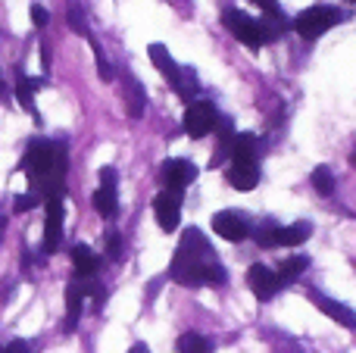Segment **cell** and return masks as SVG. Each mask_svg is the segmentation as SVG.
<instances>
[{"instance_id": "d6986e66", "label": "cell", "mask_w": 356, "mask_h": 353, "mask_svg": "<svg viewBox=\"0 0 356 353\" xmlns=\"http://www.w3.org/2000/svg\"><path fill=\"white\" fill-rule=\"evenodd\" d=\"M125 106H129L131 119H141L144 106H147V94H144L141 81H135V75H129V72H125Z\"/></svg>"}, {"instance_id": "7c38bea8", "label": "cell", "mask_w": 356, "mask_h": 353, "mask_svg": "<svg viewBox=\"0 0 356 353\" xmlns=\"http://www.w3.org/2000/svg\"><path fill=\"white\" fill-rule=\"evenodd\" d=\"M307 297L313 300V306H319V310L325 313L328 319H334V322H338V325H344V329H356V313H353L347 304H341V300L325 297V294H322V291H316V288H309V291H307Z\"/></svg>"}, {"instance_id": "2e32d148", "label": "cell", "mask_w": 356, "mask_h": 353, "mask_svg": "<svg viewBox=\"0 0 356 353\" xmlns=\"http://www.w3.org/2000/svg\"><path fill=\"white\" fill-rule=\"evenodd\" d=\"M228 156L232 163H257L259 160V141L257 135L244 131V135H234L232 138V147H228Z\"/></svg>"}, {"instance_id": "3957f363", "label": "cell", "mask_w": 356, "mask_h": 353, "mask_svg": "<svg viewBox=\"0 0 356 353\" xmlns=\"http://www.w3.org/2000/svg\"><path fill=\"white\" fill-rule=\"evenodd\" d=\"M147 54H150V60H154V66L160 69L163 75H166V81L172 85V91L178 94V97L188 104L191 97L197 94V75H194V69H184V66H178V63L172 60V54H169L163 44H150L147 47Z\"/></svg>"}, {"instance_id": "603a6c76", "label": "cell", "mask_w": 356, "mask_h": 353, "mask_svg": "<svg viewBox=\"0 0 356 353\" xmlns=\"http://www.w3.org/2000/svg\"><path fill=\"white\" fill-rule=\"evenodd\" d=\"M66 22L75 35L81 38H91V28H88V19H85V10H81L79 0H66Z\"/></svg>"}, {"instance_id": "30bf717a", "label": "cell", "mask_w": 356, "mask_h": 353, "mask_svg": "<svg viewBox=\"0 0 356 353\" xmlns=\"http://www.w3.org/2000/svg\"><path fill=\"white\" fill-rule=\"evenodd\" d=\"M154 216L163 231H175L181 222V194L175 191H160L154 197Z\"/></svg>"}, {"instance_id": "ffe728a7", "label": "cell", "mask_w": 356, "mask_h": 353, "mask_svg": "<svg viewBox=\"0 0 356 353\" xmlns=\"http://www.w3.org/2000/svg\"><path fill=\"white\" fill-rule=\"evenodd\" d=\"M94 210H97L104 219H116V213H119V194H116V188L100 185L97 191H94Z\"/></svg>"}, {"instance_id": "7402d4cb", "label": "cell", "mask_w": 356, "mask_h": 353, "mask_svg": "<svg viewBox=\"0 0 356 353\" xmlns=\"http://www.w3.org/2000/svg\"><path fill=\"white\" fill-rule=\"evenodd\" d=\"M175 350L178 353H213V341L207 335H200V331H184L175 341Z\"/></svg>"}, {"instance_id": "cb8c5ba5", "label": "cell", "mask_w": 356, "mask_h": 353, "mask_svg": "<svg viewBox=\"0 0 356 353\" xmlns=\"http://www.w3.org/2000/svg\"><path fill=\"white\" fill-rule=\"evenodd\" d=\"M313 188H316V194H322V197H332L334 194V175H332V169L328 166H316L313 169Z\"/></svg>"}, {"instance_id": "277c9868", "label": "cell", "mask_w": 356, "mask_h": 353, "mask_svg": "<svg viewBox=\"0 0 356 353\" xmlns=\"http://www.w3.org/2000/svg\"><path fill=\"white\" fill-rule=\"evenodd\" d=\"M347 13L338 10V6H309V10H303L300 16L294 19V31L300 38H307V41H316V38H322L328 28H334L338 22H344Z\"/></svg>"}, {"instance_id": "4fadbf2b", "label": "cell", "mask_w": 356, "mask_h": 353, "mask_svg": "<svg viewBox=\"0 0 356 353\" xmlns=\"http://www.w3.org/2000/svg\"><path fill=\"white\" fill-rule=\"evenodd\" d=\"M85 285L81 279L75 275L72 281L66 285V322H63V331H75L79 329V319H81V310H85Z\"/></svg>"}, {"instance_id": "484cf974", "label": "cell", "mask_w": 356, "mask_h": 353, "mask_svg": "<svg viewBox=\"0 0 356 353\" xmlns=\"http://www.w3.org/2000/svg\"><path fill=\"white\" fill-rule=\"evenodd\" d=\"M104 241H106V256H110V260H119V256H122V238H119V231L110 229L104 235Z\"/></svg>"}, {"instance_id": "ba28073f", "label": "cell", "mask_w": 356, "mask_h": 353, "mask_svg": "<svg viewBox=\"0 0 356 353\" xmlns=\"http://www.w3.org/2000/svg\"><path fill=\"white\" fill-rule=\"evenodd\" d=\"M197 181V166L191 160H166L160 169V185L163 191L184 194Z\"/></svg>"}, {"instance_id": "52a82bcc", "label": "cell", "mask_w": 356, "mask_h": 353, "mask_svg": "<svg viewBox=\"0 0 356 353\" xmlns=\"http://www.w3.org/2000/svg\"><path fill=\"white\" fill-rule=\"evenodd\" d=\"M216 119H219V113H216V106L209 104V100H188L181 125L191 138H207L209 131H213Z\"/></svg>"}, {"instance_id": "4dcf8cb0", "label": "cell", "mask_w": 356, "mask_h": 353, "mask_svg": "<svg viewBox=\"0 0 356 353\" xmlns=\"http://www.w3.org/2000/svg\"><path fill=\"white\" fill-rule=\"evenodd\" d=\"M129 353H150V347H147V344L138 341V344H131V350H129Z\"/></svg>"}, {"instance_id": "d4e9b609", "label": "cell", "mask_w": 356, "mask_h": 353, "mask_svg": "<svg viewBox=\"0 0 356 353\" xmlns=\"http://www.w3.org/2000/svg\"><path fill=\"white\" fill-rule=\"evenodd\" d=\"M275 229H278L275 222H263V225H259L257 235H253L259 247H275Z\"/></svg>"}, {"instance_id": "8992f818", "label": "cell", "mask_w": 356, "mask_h": 353, "mask_svg": "<svg viewBox=\"0 0 356 353\" xmlns=\"http://www.w3.org/2000/svg\"><path fill=\"white\" fill-rule=\"evenodd\" d=\"M63 222H66V206L63 197L44 200V254H56L63 244Z\"/></svg>"}, {"instance_id": "9c48e42d", "label": "cell", "mask_w": 356, "mask_h": 353, "mask_svg": "<svg viewBox=\"0 0 356 353\" xmlns=\"http://www.w3.org/2000/svg\"><path fill=\"white\" fill-rule=\"evenodd\" d=\"M247 285H250V291L257 300H272L284 288L282 279H278V272H272V269L263 266V263H253V266L247 269Z\"/></svg>"}, {"instance_id": "5bb4252c", "label": "cell", "mask_w": 356, "mask_h": 353, "mask_svg": "<svg viewBox=\"0 0 356 353\" xmlns=\"http://www.w3.org/2000/svg\"><path fill=\"white\" fill-rule=\"evenodd\" d=\"M225 179L234 191H253L259 181V163H232Z\"/></svg>"}, {"instance_id": "8fae6325", "label": "cell", "mask_w": 356, "mask_h": 353, "mask_svg": "<svg viewBox=\"0 0 356 353\" xmlns=\"http://www.w3.org/2000/svg\"><path fill=\"white\" fill-rule=\"evenodd\" d=\"M213 231L219 238H225V241L238 244V241H244V238L250 235V225H247V219L241 216L238 210H222V213H216L213 216Z\"/></svg>"}, {"instance_id": "1f68e13d", "label": "cell", "mask_w": 356, "mask_h": 353, "mask_svg": "<svg viewBox=\"0 0 356 353\" xmlns=\"http://www.w3.org/2000/svg\"><path fill=\"white\" fill-rule=\"evenodd\" d=\"M6 97V85H3V75H0V100Z\"/></svg>"}, {"instance_id": "7a4b0ae2", "label": "cell", "mask_w": 356, "mask_h": 353, "mask_svg": "<svg viewBox=\"0 0 356 353\" xmlns=\"http://www.w3.org/2000/svg\"><path fill=\"white\" fill-rule=\"evenodd\" d=\"M25 175H29V185L31 191L38 194L41 200L47 197H66V144L60 141H47V138H35V141L25 147V156L19 163Z\"/></svg>"}, {"instance_id": "d6a6232c", "label": "cell", "mask_w": 356, "mask_h": 353, "mask_svg": "<svg viewBox=\"0 0 356 353\" xmlns=\"http://www.w3.org/2000/svg\"><path fill=\"white\" fill-rule=\"evenodd\" d=\"M350 166L356 169V147H353V154H350Z\"/></svg>"}, {"instance_id": "5b68a950", "label": "cell", "mask_w": 356, "mask_h": 353, "mask_svg": "<svg viewBox=\"0 0 356 353\" xmlns=\"http://www.w3.org/2000/svg\"><path fill=\"white\" fill-rule=\"evenodd\" d=\"M222 22H225V28L232 31V35L244 44V47H250V50L263 47V28H259V19L247 16L244 10H234V6H232V10L222 13Z\"/></svg>"}, {"instance_id": "6da1fadb", "label": "cell", "mask_w": 356, "mask_h": 353, "mask_svg": "<svg viewBox=\"0 0 356 353\" xmlns=\"http://www.w3.org/2000/svg\"><path fill=\"white\" fill-rule=\"evenodd\" d=\"M169 279H175L178 285H188V288H225L228 272L219 260H216V250L213 244L207 241L200 229H188L181 235L175 247V256L169 263Z\"/></svg>"}, {"instance_id": "9a60e30c", "label": "cell", "mask_w": 356, "mask_h": 353, "mask_svg": "<svg viewBox=\"0 0 356 353\" xmlns=\"http://www.w3.org/2000/svg\"><path fill=\"white\" fill-rule=\"evenodd\" d=\"M44 85V79H29V75L19 72L16 75V100L22 104V110L29 113L35 122H41V116H38V106H35V91Z\"/></svg>"}, {"instance_id": "44dd1931", "label": "cell", "mask_w": 356, "mask_h": 353, "mask_svg": "<svg viewBox=\"0 0 356 353\" xmlns=\"http://www.w3.org/2000/svg\"><path fill=\"white\" fill-rule=\"evenodd\" d=\"M309 269V256L303 254H294V256H284L282 266H278V279H282V285L288 288L291 281H297V275H303Z\"/></svg>"}, {"instance_id": "ac0fdd59", "label": "cell", "mask_w": 356, "mask_h": 353, "mask_svg": "<svg viewBox=\"0 0 356 353\" xmlns=\"http://www.w3.org/2000/svg\"><path fill=\"white\" fill-rule=\"evenodd\" d=\"M309 235H313V225H309V222L278 225V229H275V247H300Z\"/></svg>"}, {"instance_id": "f546056e", "label": "cell", "mask_w": 356, "mask_h": 353, "mask_svg": "<svg viewBox=\"0 0 356 353\" xmlns=\"http://www.w3.org/2000/svg\"><path fill=\"white\" fill-rule=\"evenodd\" d=\"M0 353H35V350H31L29 341H19L16 338V341H10L6 347H0Z\"/></svg>"}, {"instance_id": "f1b7e54d", "label": "cell", "mask_w": 356, "mask_h": 353, "mask_svg": "<svg viewBox=\"0 0 356 353\" xmlns=\"http://www.w3.org/2000/svg\"><path fill=\"white\" fill-rule=\"evenodd\" d=\"M31 22H35V25H38V28H44V25H47V22H50V13H47V10H44V6H41V3H31Z\"/></svg>"}, {"instance_id": "4316f807", "label": "cell", "mask_w": 356, "mask_h": 353, "mask_svg": "<svg viewBox=\"0 0 356 353\" xmlns=\"http://www.w3.org/2000/svg\"><path fill=\"white\" fill-rule=\"evenodd\" d=\"M41 204V197H38L35 191H29V194H19L16 200H13V213H29L31 206H38Z\"/></svg>"}, {"instance_id": "e0dca14e", "label": "cell", "mask_w": 356, "mask_h": 353, "mask_svg": "<svg viewBox=\"0 0 356 353\" xmlns=\"http://www.w3.org/2000/svg\"><path fill=\"white\" fill-rule=\"evenodd\" d=\"M72 266L79 279H94L100 272V256L94 254L88 244H75L72 247Z\"/></svg>"}, {"instance_id": "83f0119b", "label": "cell", "mask_w": 356, "mask_h": 353, "mask_svg": "<svg viewBox=\"0 0 356 353\" xmlns=\"http://www.w3.org/2000/svg\"><path fill=\"white\" fill-rule=\"evenodd\" d=\"M253 3L263 10V16H269V19H284V16H282V6H278V0H253Z\"/></svg>"}]
</instances>
